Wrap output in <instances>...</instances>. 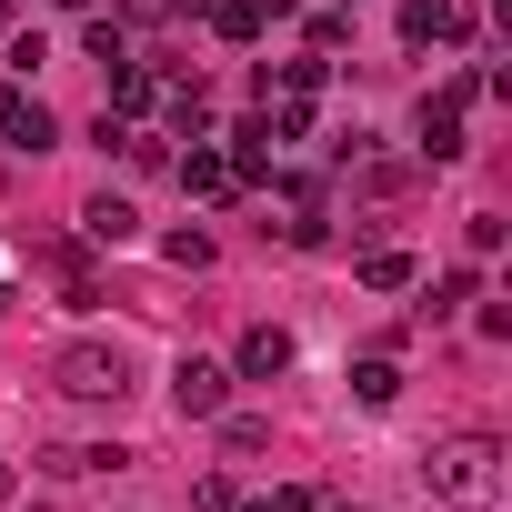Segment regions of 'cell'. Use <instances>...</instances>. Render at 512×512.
<instances>
[{
    "label": "cell",
    "mask_w": 512,
    "mask_h": 512,
    "mask_svg": "<svg viewBox=\"0 0 512 512\" xmlns=\"http://www.w3.org/2000/svg\"><path fill=\"white\" fill-rule=\"evenodd\" d=\"M422 482H432L442 502H482V492H492V442H482V432L432 442V452H422Z\"/></svg>",
    "instance_id": "1"
},
{
    "label": "cell",
    "mask_w": 512,
    "mask_h": 512,
    "mask_svg": "<svg viewBox=\"0 0 512 512\" xmlns=\"http://www.w3.org/2000/svg\"><path fill=\"white\" fill-rule=\"evenodd\" d=\"M51 372H61L71 402H121V392H131V352H121V342H71Z\"/></svg>",
    "instance_id": "2"
},
{
    "label": "cell",
    "mask_w": 512,
    "mask_h": 512,
    "mask_svg": "<svg viewBox=\"0 0 512 512\" xmlns=\"http://www.w3.org/2000/svg\"><path fill=\"white\" fill-rule=\"evenodd\" d=\"M171 412H181V422L231 412V372H221V362H201V352H181V362H171Z\"/></svg>",
    "instance_id": "3"
},
{
    "label": "cell",
    "mask_w": 512,
    "mask_h": 512,
    "mask_svg": "<svg viewBox=\"0 0 512 512\" xmlns=\"http://www.w3.org/2000/svg\"><path fill=\"white\" fill-rule=\"evenodd\" d=\"M0 141H11V151H51V141H61V121H51L21 81H0Z\"/></svg>",
    "instance_id": "4"
},
{
    "label": "cell",
    "mask_w": 512,
    "mask_h": 512,
    "mask_svg": "<svg viewBox=\"0 0 512 512\" xmlns=\"http://www.w3.org/2000/svg\"><path fill=\"white\" fill-rule=\"evenodd\" d=\"M231 372H241V382L292 372V332H282V322H251V332H241V352H231Z\"/></svg>",
    "instance_id": "5"
},
{
    "label": "cell",
    "mask_w": 512,
    "mask_h": 512,
    "mask_svg": "<svg viewBox=\"0 0 512 512\" xmlns=\"http://www.w3.org/2000/svg\"><path fill=\"white\" fill-rule=\"evenodd\" d=\"M181 191H191V201H231V191H241V171H231V151H211V141H191V151H181Z\"/></svg>",
    "instance_id": "6"
},
{
    "label": "cell",
    "mask_w": 512,
    "mask_h": 512,
    "mask_svg": "<svg viewBox=\"0 0 512 512\" xmlns=\"http://www.w3.org/2000/svg\"><path fill=\"white\" fill-rule=\"evenodd\" d=\"M81 231H91V241H111V251H121V241H131V231H141V211H131V201H121V191H91V201H81Z\"/></svg>",
    "instance_id": "7"
},
{
    "label": "cell",
    "mask_w": 512,
    "mask_h": 512,
    "mask_svg": "<svg viewBox=\"0 0 512 512\" xmlns=\"http://www.w3.org/2000/svg\"><path fill=\"white\" fill-rule=\"evenodd\" d=\"M422 161H462V111L452 101H422Z\"/></svg>",
    "instance_id": "8"
},
{
    "label": "cell",
    "mask_w": 512,
    "mask_h": 512,
    "mask_svg": "<svg viewBox=\"0 0 512 512\" xmlns=\"http://www.w3.org/2000/svg\"><path fill=\"white\" fill-rule=\"evenodd\" d=\"M392 392H402V362H392V352H372V362H352V402H372V412H382Z\"/></svg>",
    "instance_id": "9"
},
{
    "label": "cell",
    "mask_w": 512,
    "mask_h": 512,
    "mask_svg": "<svg viewBox=\"0 0 512 512\" xmlns=\"http://www.w3.org/2000/svg\"><path fill=\"white\" fill-rule=\"evenodd\" d=\"M402 282H412V251L372 241V251H362V292H402Z\"/></svg>",
    "instance_id": "10"
},
{
    "label": "cell",
    "mask_w": 512,
    "mask_h": 512,
    "mask_svg": "<svg viewBox=\"0 0 512 512\" xmlns=\"http://www.w3.org/2000/svg\"><path fill=\"white\" fill-rule=\"evenodd\" d=\"M221 422V452H272V422L262 412H211Z\"/></svg>",
    "instance_id": "11"
},
{
    "label": "cell",
    "mask_w": 512,
    "mask_h": 512,
    "mask_svg": "<svg viewBox=\"0 0 512 512\" xmlns=\"http://www.w3.org/2000/svg\"><path fill=\"white\" fill-rule=\"evenodd\" d=\"M111 111H121V121L151 111V71H141V61H111Z\"/></svg>",
    "instance_id": "12"
},
{
    "label": "cell",
    "mask_w": 512,
    "mask_h": 512,
    "mask_svg": "<svg viewBox=\"0 0 512 512\" xmlns=\"http://www.w3.org/2000/svg\"><path fill=\"white\" fill-rule=\"evenodd\" d=\"M211 31L221 41H262V11H251V0H211Z\"/></svg>",
    "instance_id": "13"
},
{
    "label": "cell",
    "mask_w": 512,
    "mask_h": 512,
    "mask_svg": "<svg viewBox=\"0 0 512 512\" xmlns=\"http://www.w3.org/2000/svg\"><path fill=\"white\" fill-rule=\"evenodd\" d=\"M472 292H482V282H472V272H442V282H432V302H422V312H432V322H442V312H462V302H472Z\"/></svg>",
    "instance_id": "14"
},
{
    "label": "cell",
    "mask_w": 512,
    "mask_h": 512,
    "mask_svg": "<svg viewBox=\"0 0 512 512\" xmlns=\"http://www.w3.org/2000/svg\"><path fill=\"white\" fill-rule=\"evenodd\" d=\"M81 41H91V61H101V71H111V61H131V41H121V21H91Z\"/></svg>",
    "instance_id": "15"
},
{
    "label": "cell",
    "mask_w": 512,
    "mask_h": 512,
    "mask_svg": "<svg viewBox=\"0 0 512 512\" xmlns=\"http://www.w3.org/2000/svg\"><path fill=\"white\" fill-rule=\"evenodd\" d=\"M171 262L181 272H211V231H171Z\"/></svg>",
    "instance_id": "16"
},
{
    "label": "cell",
    "mask_w": 512,
    "mask_h": 512,
    "mask_svg": "<svg viewBox=\"0 0 512 512\" xmlns=\"http://www.w3.org/2000/svg\"><path fill=\"white\" fill-rule=\"evenodd\" d=\"M251 11H262V21H292V11H302V0H251Z\"/></svg>",
    "instance_id": "17"
},
{
    "label": "cell",
    "mask_w": 512,
    "mask_h": 512,
    "mask_svg": "<svg viewBox=\"0 0 512 512\" xmlns=\"http://www.w3.org/2000/svg\"><path fill=\"white\" fill-rule=\"evenodd\" d=\"M171 11H181V21H211V0H171Z\"/></svg>",
    "instance_id": "18"
},
{
    "label": "cell",
    "mask_w": 512,
    "mask_h": 512,
    "mask_svg": "<svg viewBox=\"0 0 512 512\" xmlns=\"http://www.w3.org/2000/svg\"><path fill=\"white\" fill-rule=\"evenodd\" d=\"M11 482H21V472H11V462H0V502H11Z\"/></svg>",
    "instance_id": "19"
},
{
    "label": "cell",
    "mask_w": 512,
    "mask_h": 512,
    "mask_svg": "<svg viewBox=\"0 0 512 512\" xmlns=\"http://www.w3.org/2000/svg\"><path fill=\"white\" fill-rule=\"evenodd\" d=\"M11 11H21V0H0V31H11Z\"/></svg>",
    "instance_id": "20"
},
{
    "label": "cell",
    "mask_w": 512,
    "mask_h": 512,
    "mask_svg": "<svg viewBox=\"0 0 512 512\" xmlns=\"http://www.w3.org/2000/svg\"><path fill=\"white\" fill-rule=\"evenodd\" d=\"M61 11H91V0H61Z\"/></svg>",
    "instance_id": "21"
},
{
    "label": "cell",
    "mask_w": 512,
    "mask_h": 512,
    "mask_svg": "<svg viewBox=\"0 0 512 512\" xmlns=\"http://www.w3.org/2000/svg\"><path fill=\"white\" fill-rule=\"evenodd\" d=\"M342 11H352V0H342Z\"/></svg>",
    "instance_id": "22"
}]
</instances>
